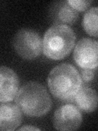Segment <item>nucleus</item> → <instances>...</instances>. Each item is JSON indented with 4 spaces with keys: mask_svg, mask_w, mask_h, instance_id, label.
I'll return each instance as SVG.
<instances>
[{
    "mask_svg": "<svg viewBox=\"0 0 98 131\" xmlns=\"http://www.w3.org/2000/svg\"><path fill=\"white\" fill-rule=\"evenodd\" d=\"M67 3L69 6L77 12H83L87 10L90 6V4L92 3L91 1H87V0H69Z\"/></svg>",
    "mask_w": 98,
    "mask_h": 131,
    "instance_id": "12",
    "label": "nucleus"
},
{
    "mask_svg": "<svg viewBox=\"0 0 98 131\" xmlns=\"http://www.w3.org/2000/svg\"><path fill=\"white\" fill-rule=\"evenodd\" d=\"M16 106L29 116L46 115L52 107V99L46 88L38 82H28L18 90L15 97Z\"/></svg>",
    "mask_w": 98,
    "mask_h": 131,
    "instance_id": "1",
    "label": "nucleus"
},
{
    "mask_svg": "<svg viewBox=\"0 0 98 131\" xmlns=\"http://www.w3.org/2000/svg\"><path fill=\"white\" fill-rule=\"evenodd\" d=\"M83 116L80 110L72 104H65L57 108L53 116V125L58 130L71 131L79 128Z\"/></svg>",
    "mask_w": 98,
    "mask_h": 131,
    "instance_id": "6",
    "label": "nucleus"
},
{
    "mask_svg": "<svg viewBox=\"0 0 98 131\" xmlns=\"http://www.w3.org/2000/svg\"><path fill=\"white\" fill-rule=\"evenodd\" d=\"M97 14L98 8L94 7L86 12L83 16V27L89 35L97 37Z\"/></svg>",
    "mask_w": 98,
    "mask_h": 131,
    "instance_id": "11",
    "label": "nucleus"
},
{
    "mask_svg": "<svg viewBox=\"0 0 98 131\" xmlns=\"http://www.w3.org/2000/svg\"><path fill=\"white\" fill-rule=\"evenodd\" d=\"M75 102L79 110L90 113L96 110L97 106V94L91 88H82L75 95Z\"/></svg>",
    "mask_w": 98,
    "mask_h": 131,
    "instance_id": "10",
    "label": "nucleus"
},
{
    "mask_svg": "<svg viewBox=\"0 0 98 131\" xmlns=\"http://www.w3.org/2000/svg\"><path fill=\"white\" fill-rule=\"evenodd\" d=\"M13 47L16 53L26 60H34L43 50L40 35L31 29H21L13 39Z\"/></svg>",
    "mask_w": 98,
    "mask_h": 131,
    "instance_id": "4",
    "label": "nucleus"
},
{
    "mask_svg": "<svg viewBox=\"0 0 98 131\" xmlns=\"http://www.w3.org/2000/svg\"><path fill=\"white\" fill-rule=\"evenodd\" d=\"M75 34L65 25H53L45 33L43 40L44 55L52 60H60L68 56L75 47Z\"/></svg>",
    "mask_w": 98,
    "mask_h": 131,
    "instance_id": "3",
    "label": "nucleus"
},
{
    "mask_svg": "<svg viewBox=\"0 0 98 131\" xmlns=\"http://www.w3.org/2000/svg\"><path fill=\"white\" fill-rule=\"evenodd\" d=\"M19 88V80L16 72L0 66V103L8 102L15 98Z\"/></svg>",
    "mask_w": 98,
    "mask_h": 131,
    "instance_id": "7",
    "label": "nucleus"
},
{
    "mask_svg": "<svg viewBox=\"0 0 98 131\" xmlns=\"http://www.w3.org/2000/svg\"><path fill=\"white\" fill-rule=\"evenodd\" d=\"M22 121V114L16 105L7 102L0 103V130L12 131Z\"/></svg>",
    "mask_w": 98,
    "mask_h": 131,
    "instance_id": "8",
    "label": "nucleus"
},
{
    "mask_svg": "<svg viewBox=\"0 0 98 131\" xmlns=\"http://www.w3.org/2000/svg\"><path fill=\"white\" fill-rule=\"evenodd\" d=\"M98 43L96 40L83 38L77 43L74 59L82 69L95 70L98 66Z\"/></svg>",
    "mask_w": 98,
    "mask_h": 131,
    "instance_id": "5",
    "label": "nucleus"
},
{
    "mask_svg": "<svg viewBox=\"0 0 98 131\" xmlns=\"http://www.w3.org/2000/svg\"><path fill=\"white\" fill-rule=\"evenodd\" d=\"M19 130H40L39 128H36L34 126H23L21 128H20Z\"/></svg>",
    "mask_w": 98,
    "mask_h": 131,
    "instance_id": "14",
    "label": "nucleus"
},
{
    "mask_svg": "<svg viewBox=\"0 0 98 131\" xmlns=\"http://www.w3.org/2000/svg\"><path fill=\"white\" fill-rule=\"evenodd\" d=\"M81 75V79L84 82H89L94 78L93 70L91 69H82Z\"/></svg>",
    "mask_w": 98,
    "mask_h": 131,
    "instance_id": "13",
    "label": "nucleus"
},
{
    "mask_svg": "<svg viewBox=\"0 0 98 131\" xmlns=\"http://www.w3.org/2000/svg\"><path fill=\"white\" fill-rule=\"evenodd\" d=\"M51 19L54 25H72L75 23L79 13L69 5L67 1H60L54 3L50 10Z\"/></svg>",
    "mask_w": 98,
    "mask_h": 131,
    "instance_id": "9",
    "label": "nucleus"
},
{
    "mask_svg": "<svg viewBox=\"0 0 98 131\" xmlns=\"http://www.w3.org/2000/svg\"><path fill=\"white\" fill-rule=\"evenodd\" d=\"M82 81L79 72L74 66L62 63L49 73L47 85L53 96L60 100H68L81 89Z\"/></svg>",
    "mask_w": 98,
    "mask_h": 131,
    "instance_id": "2",
    "label": "nucleus"
}]
</instances>
